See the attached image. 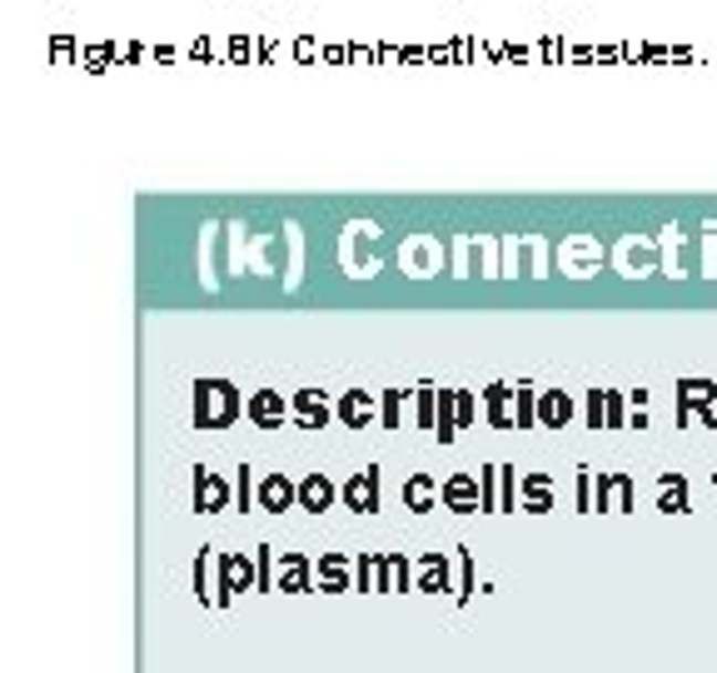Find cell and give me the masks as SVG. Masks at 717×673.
Listing matches in <instances>:
<instances>
[{"label": "cell", "instance_id": "obj_27", "mask_svg": "<svg viewBox=\"0 0 717 673\" xmlns=\"http://www.w3.org/2000/svg\"><path fill=\"white\" fill-rule=\"evenodd\" d=\"M225 583H229V593L259 589V563H254V549H229V553H225Z\"/></svg>", "mask_w": 717, "mask_h": 673}, {"label": "cell", "instance_id": "obj_11", "mask_svg": "<svg viewBox=\"0 0 717 673\" xmlns=\"http://www.w3.org/2000/svg\"><path fill=\"white\" fill-rule=\"evenodd\" d=\"M339 504L354 514H378V464H364V469L349 474L339 484Z\"/></svg>", "mask_w": 717, "mask_h": 673}, {"label": "cell", "instance_id": "obj_9", "mask_svg": "<svg viewBox=\"0 0 717 673\" xmlns=\"http://www.w3.org/2000/svg\"><path fill=\"white\" fill-rule=\"evenodd\" d=\"M414 593H454L458 583V563H454V549H424L414 559Z\"/></svg>", "mask_w": 717, "mask_h": 673}, {"label": "cell", "instance_id": "obj_31", "mask_svg": "<svg viewBox=\"0 0 717 673\" xmlns=\"http://www.w3.org/2000/svg\"><path fill=\"white\" fill-rule=\"evenodd\" d=\"M434 420H438V384H414V424L418 429L434 434Z\"/></svg>", "mask_w": 717, "mask_h": 673}, {"label": "cell", "instance_id": "obj_25", "mask_svg": "<svg viewBox=\"0 0 717 673\" xmlns=\"http://www.w3.org/2000/svg\"><path fill=\"white\" fill-rule=\"evenodd\" d=\"M438 504H444V484H438L434 474H408L404 479V509L428 514V509H438Z\"/></svg>", "mask_w": 717, "mask_h": 673}, {"label": "cell", "instance_id": "obj_17", "mask_svg": "<svg viewBox=\"0 0 717 673\" xmlns=\"http://www.w3.org/2000/svg\"><path fill=\"white\" fill-rule=\"evenodd\" d=\"M334 410H339V424H344V429H368V424L378 420V394L374 390H344L334 400Z\"/></svg>", "mask_w": 717, "mask_h": 673}, {"label": "cell", "instance_id": "obj_14", "mask_svg": "<svg viewBox=\"0 0 717 673\" xmlns=\"http://www.w3.org/2000/svg\"><path fill=\"white\" fill-rule=\"evenodd\" d=\"M398 260H404V270L414 275V280H428V275L444 270V245H438L434 235H414V240H404Z\"/></svg>", "mask_w": 717, "mask_h": 673}, {"label": "cell", "instance_id": "obj_2", "mask_svg": "<svg viewBox=\"0 0 717 673\" xmlns=\"http://www.w3.org/2000/svg\"><path fill=\"white\" fill-rule=\"evenodd\" d=\"M239 410L245 404L229 380H195V429H229Z\"/></svg>", "mask_w": 717, "mask_h": 673}, {"label": "cell", "instance_id": "obj_33", "mask_svg": "<svg viewBox=\"0 0 717 673\" xmlns=\"http://www.w3.org/2000/svg\"><path fill=\"white\" fill-rule=\"evenodd\" d=\"M583 424L588 429H607V390H588L583 394Z\"/></svg>", "mask_w": 717, "mask_h": 673}, {"label": "cell", "instance_id": "obj_13", "mask_svg": "<svg viewBox=\"0 0 717 673\" xmlns=\"http://www.w3.org/2000/svg\"><path fill=\"white\" fill-rule=\"evenodd\" d=\"M289 414H294L299 429H329V420H339L334 400H329L324 390H294V400H289Z\"/></svg>", "mask_w": 717, "mask_h": 673}, {"label": "cell", "instance_id": "obj_36", "mask_svg": "<svg viewBox=\"0 0 717 673\" xmlns=\"http://www.w3.org/2000/svg\"><path fill=\"white\" fill-rule=\"evenodd\" d=\"M518 429H538V390L518 384Z\"/></svg>", "mask_w": 717, "mask_h": 673}, {"label": "cell", "instance_id": "obj_21", "mask_svg": "<svg viewBox=\"0 0 717 673\" xmlns=\"http://www.w3.org/2000/svg\"><path fill=\"white\" fill-rule=\"evenodd\" d=\"M245 414H249V424H254V429H279V424L289 420V400L279 390H254L245 400Z\"/></svg>", "mask_w": 717, "mask_h": 673}, {"label": "cell", "instance_id": "obj_15", "mask_svg": "<svg viewBox=\"0 0 717 673\" xmlns=\"http://www.w3.org/2000/svg\"><path fill=\"white\" fill-rule=\"evenodd\" d=\"M319 589V569L304 549H284L279 553V593H309Z\"/></svg>", "mask_w": 717, "mask_h": 673}, {"label": "cell", "instance_id": "obj_7", "mask_svg": "<svg viewBox=\"0 0 717 673\" xmlns=\"http://www.w3.org/2000/svg\"><path fill=\"white\" fill-rule=\"evenodd\" d=\"M339 255H344V270L368 280L378 270V225H349L344 240H339Z\"/></svg>", "mask_w": 717, "mask_h": 673}, {"label": "cell", "instance_id": "obj_12", "mask_svg": "<svg viewBox=\"0 0 717 673\" xmlns=\"http://www.w3.org/2000/svg\"><path fill=\"white\" fill-rule=\"evenodd\" d=\"M553 260H558V270H563V275L583 280V275H593L598 265H603V245L588 240V235H573V240H563L553 250Z\"/></svg>", "mask_w": 717, "mask_h": 673}, {"label": "cell", "instance_id": "obj_22", "mask_svg": "<svg viewBox=\"0 0 717 673\" xmlns=\"http://www.w3.org/2000/svg\"><path fill=\"white\" fill-rule=\"evenodd\" d=\"M578 420V400L568 390H538V429H568Z\"/></svg>", "mask_w": 717, "mask_h": 673}, {"label": "cell", "instance_id": "obj_19", "mask_svg": "<svg viewBox=\"0 0 717 673\" xmlns=\"http://www.w3.org/2000/svg\"><path fill=\"white\" fill-rule=\"evenodd\" d=\"M617 270L627 275V280H643V275H653V270H663V260H657V245L653 240H633L627 235L623 245H617Z\"/></svg>", "mask_w": 717, "mask_h": 673}, {"label": "cell", "instance_id": "obj_1", "mask_svg": "<svg viewBox=\"0 0 717 673\" xmlns=\"http://www.w3.org/2000/svg\"><path fill=\"white\" fill-rule=\"evenodd\" d=\"M414 559L404 549H358L354 553V589L358 593H408L414 589Z\"/></svg>", "mask_w": 717, "mask_h": 673}, {"label": "cell", "instance_id": "obj_6", "mask_svg": "<svg viewBox=\"0 0 717 673\" xmlns=\"http://www.w3.org/2000/svg\"><path fill=\"white\" fill-rule=\"evenodd\" d=\"M593 509L598 514H633L637 509V479L633 474H623V469H598Z\"/></svg>", "mask_w": 717, "mask_h": 673}, {"label": "cell", "instance_id": "obj_3", "mask_svg": "<svg viewBox=\"0 0 717 673\" xmlns=\"http://www.w3.org/2000/svg\"><path fill=\"white\" fill-rule=\"evenodd\" d=\"M189 579H195V599L205 603V609H229V603H235V593H229V583H225V553L219 549H199Z\"/></svg>", "mask_w": 717, "mask_h": 673}, {"label": "cell", "instance_id": "obj_10", "mask_svg": "<svg viewBox=\"0 0 717 673\" xmlns=\"http://www.w3.org/2000/svg\"><path fill=\"white\" fill-rule=\"evenodd\" d=\"M189 499H195L199 514H225L229 504H235V484L225 479V474L205 469V464H195V479H189Z\"/></svg>", "mask_w": 717, "mask_h": 673}, {"label": "cell", "instance_id": "obj_8", "mask_svg": "<svg viewBox=\"0 0 717 673\" xmlns=\"http://www.w3.org/2000/svg\"><path fill=\"white\" fill-rule=\"evenodd\" d=\"M503 275H548V240H533V235H503Z\"/></svg>", "mask_w": 717, "mask_h": 673}, {"label": "cell", "instance_id": "obj_29", "mask_svg": "<svg viewBox=\"0 0 717 673\" xmlns=\"http://www.w3.org/2000/svg\"><path fill=\"white\" fill-rule=\"evenodd\" d=\"M434 439H438V444H454V439H458V390H438Z\"/></svg>", "mask_w": 717, "mask_h": 673}, {"label": "cell", "instance_id": "obj_30", "mask_svg": "<svg viewBox=\"0 0 717 673\" xmlns=\"http://www.w3.org/2000/svg\"><path fill=\"white\" fill-rule=\"evenodd\" d=\"M454 563H458V583H454V603L464 609L468 599H474V589H478V563H474V553L468 549H454Z\"/></svg>", "mask_w": 717, "mask_h": 673}, {"label": "cell", "instance_id": "obj_24", "mask_svg": "<svg viewBox=\"0 0 717 673\" xmlns=\"http://www.w3.org/2000/svg\"><path fill=\"white\" fill-rule=\"evenodd\" d=\"M339 504V484L329 479L324 469H314V474H304L299 479V509H309V514H329Z\"/></svg>", "mask_w": 717, "mask_h": 673}, {"label": "cell", "instance_id": "obj_40", "mask_svg": "<svg viewBox=\"0 0 717 673\" xmlns=\"http://www.w3.org/2000/svg\"><path fill=\"white\" fill-rule=\"evenodd\" d=\"M713 499H717V469H713Z\"/></svg>", "mask_w": 717, "mask_h": 673}, {"label": "cell", "instance_id": "obj_20", "mask_svg": "<svg viewBox=\"0 0 717 673\" xmlns=\"http://www.w3.org/2000/svg\"><path fill=\"white\" fill-rule=\"evenodd\" d=\"M259 509H264V514L299 509V479H289L284 469L264 474V479H259Z\"/></svg>", "mask_w": 717, "mask_h": 673}, {"label": "cell", "instance_id": "obj_38", "mask_svg": "<svg viewBox=\"0 0 717 673\" xmlns=\"http://www.w3.org/2000/svg\"><path fill=\"white\" fill-rule=\"evenodd\" d=\"M478 489H484V514H498V464L478 469Z\"/></svg>", "mask_w": 717, "mask_h": 673}, {"label": "cell", "instance_id": "obj_35", "mask_svg": "<svg viewBox=\"0 0 717 673\" xmlns=\"http://www.w3.org/2000/svg\"><path fill=\"white\" fill-rule=\"evenodd\" d=\"M593 479L598 474L588 464H578V479H573V509L578 514H593Z\"/></svg>", "mask_w": 717, "mask_h": 673}, {"label": "cell", "instance_id": "obj_28", "mask_svg": "<svg viewBox=\"0 0 717 673\" xmlns=\"http://www.w3.org/2000/svg\"><path fill=\"white\" fill-rule=\"evenodd\" d=\"M553 509V474L528 469L523 474V514H548Z\"/></svg>", "mask_w": 717, "mask_h": 673}, {"label": "cell", "instance_id": "obj_23", "mask_svg": "<svg viewBox=\"0 0 717 673\" xmlns=\"http://www.w3.org/2000/svg\"><path fill=\"white\" fill-rule=\"evenodd\" d=\"M484 420L493 429H518V390L513 384H488L484 390Z\"/></svg>", "mask_w": 717, "mask_h": 673}, {"label": "cell", "instance_id": "obj_34", "mask_svg": "<svg viewBox=\"0 0 717 673\" xmlns=\"http://www.w3.org/2000/svg\"><path fill=\"white\" fill-rule=\"evenodd\" d=\"M398 420H404V390H384L378 394V424L398 429Z\"/></svg>", "mask_w": 717, "mask_h": 673}, {"label": "cell", "instance_id": "obj_26", "mask_svg": "<svg viewBox=\"0 0 717 673\" xmlns=\"http://www.w3.org/2000/svg\"><path fill=\"white\" fill-rule=\"evenodd\" d=\"M693 509V489L677 469H663L657 474V514H687Z\"/></svg>", "mask_w": 717, "mask_h": 673}, {"label": "cell", "instance_id": "obj_32", "mask_svg": "<svg viewBox=\"0 0 717 673\" xmlns=\"http://www.w3.org/2000/svg\"><path fill=\"white\" fill-rule=\"evenodd\" d=\"M235 499H239V514L259 509V479H254V469H249V464H239V479H235Z\"/></svg>", "mask_w": 717, "mask_h": 673}, {"label": "cell", "instance_id": "obj_39", "mask_svg": "<svg viewBox=\"0 0 717 673\" xmlns=\"http://www.w3.org/2000/svg\"><path fill=\"white\" fill-rule=\"evenodd\" d=\"M474 420H478V400H474V390H458V429H468Z\"/></svg>", "mask_w": 717, "mask_h": 673}, {"label": "cell", "instance_id": "obj_4", "mask_svg": "<svg viewBox=\"0 0 717 673\" xmlns=\"http://www.w3.org/2000/svg\"><path fill=\"white\" fill-rule=\"evenodd\" d=\"M677 424H707L717 429V384L713 380H677V404H673Z\"/></svg>", "mask_w": 717, "mask_h": 673}, {"label": "cell", "instance_id": "obj_5", "mask_svg": "<svg viewBox=\"0 0 717 673\" xmlns=\"http://www.w3.org/2000/svg\"><path fill=\"white\" fill-rule=\"evenodd\" d=\"M657 260H663V275L683 280V275H703V250H693V235L683 225H667L663 240H657Z\"/></svg>", "mask_w": 717, "mask_h": 673}, {"label": "cell", "instance_id": "obj_16", "mask_svg": "<svg viewBox=\"0 0 717 673\" xmlns=\"http://www.w3.org/2000/svg\"><path fill=\"white\" fill-rule=\"evenodd\" d=\"M314 569H319V593H349L354 589V553L324 549L314 559Z\"/></svg>", "mask_w": 717, "mask_h": 673}, {"label": "cell", "instance_id": "obj_37", "mask_svg": "<svg viewBox=\"0 0 717 673\" xmlns=\"http://www.w3.org/2000/svg\"><path fill=\"white\" fill-rule=\"evenodd\" d=\"M633 420V404H627L623 390H607V429H627Z\"/></svg>", "mask_w": 717, "mask_h": 673}, {"label": "cell", "instance_id": "obj_18", "mask_svg": "<svg viewBox=\"0 0 717 673\" xmlns=\"http://www.w3.org/2000/svg\"><path fill=\"white\" fill-rule=\"evenodd\" d=\"M444 509L448 514H478L484 509V489H478V474L458 469L444 479Z\"/></svg>", "mask_w": 717, "mask_h": 673}]
</instances>
